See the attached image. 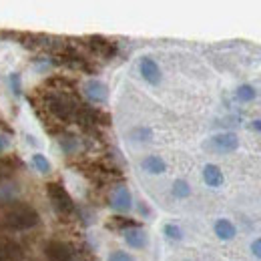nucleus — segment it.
I'll list each match as a JSON object with an SVG mask.
<instances>
[{"label":"nucleus","mask_w":261,"mask_h":261,"mask_svg":"<svg viewBox=\"0 0 261 261\" xmlns=\"http://www.w3.org/2000/svg\"><path fill=\"white\" fill-rule=\"evenodd\" d=\"M61 147L65 149L66 153H72V149L76 147V141H74V139H70V137H66V139H61Z\"/></svg>","instance_id":"aec40b11"},{"label":"nucleus","mask_w":261,"mask_h":261,"mask_svg":"<svg viewBox=\"0 0 261 261\" xmlns=\"http://www.w3.org/2000/svg\"><path fill=\"white\" fill-rule=\"evenodd\" d=\"M130 205H133V197H130V191L125 187V185H121V187H117L115 189V193L111 197V207L113 209H117V211H129Z\"/></svg>","instance_id":"423d86ee"},{"label":"nucleus","mask_w":261,"mask_h":261,"mask_svg":"<svg viewBox=\"0 0 261 261\" xmlns=\"http://www.w3.org/2000/svg\"><path fill=\"white\" fill-rule=\"evenodd\" d=\"M8 87H10V91H12L14 97H20L22 85H20V74H18V72H10V74H8Z\"/></svg>","instance_id":"dca6fc26"},{"label":"nucleus","mask_w":261,"mask_h":261,"mask_svg":"<svg viewBox=\"0 0 261 261\" xmlns=\"http://www.w3.org/2000/svg\"><path fill=\"white\" fill-rule=\"evenodd\" d=\"M139 70H141L143 79H145L149 85H159V83H161V68H159V65H157L153 59H149V57L141 59Z\"/></svg>","instance_id":"39448f33"},{"label":"nucleus","mask_w":261,"mask_h":261,"mask_svg":"<svg viewBox=\"0 0 261 261\" xmlns=\"http://www.w3.org/2000/svg\"><path fill=\"white\" fill-rule=\"evenodd\" d=\"M151 129H147V127H137V129L130 133V137L135 139V141H149L151 139Z\"/></svg>","instance_id":"a211bd4d"},{"label":"nucleus","mask_w":261,"mask_h":261,"mask_svg":"<svg viewBox=\"0 0 261 261\" xmlns=\"http://www.w3.org/2000/svg\"><path fill=\"white\" fill-rule=\"evenodd\" d=\"M44 253L50 261H72V249L63 241H48L44 247Z\"/></svg>","instance_id":"20e7f679"},{"label":"nucleus","mask_w":261,"mask_h":261,"mask_svg":"<svg viewBox=\"0 0 261 261\" xmlns=\"http://www.w3.org/2000/svg\"><path fill=\"white\" fill-rule=\"evenodd\" d=\"M8 147V139L4 135H0V153H4V149Z\"/></svg>","instance_id":"4be33fe9"},{"label":"nucleus","mask_w":261,"mask_h":261,"mask_svg":"<svg viewBox=\"0 0 261 261\" xmlns=\"http://www.w3.org/2000/svg\"><path fill=\"white\" fill-rule=\"evenodd\" d=\"M33 167L38 171V173H42V175L50 173V161H48L42 153H34L33 155Z\"/></svg>","instance_id":"ddd939ff"},{"label":"nucleus","mask_w":261,"mask_h":261,"mask_svg":"<svg viewBox=\"0 0 261 261\" xmlns=\"http://www.w3.org/2000/svg\"><path fill=\"white\" fill-rule=\"evenodd\" d=\"M251 251H253L255 257H259L261 259V237H257V239L251 243Z\"/></svg>","instance_id":"412c9836"},{"label":"nucleus","mask_w":261,"mask_h":261,"mask_svg":"<svg viewBox=\"0 0 261 261\" xmlns=\"http://www.w3.org/2000/svg\"><path fill=\"white\" fill-rule=\"evenodd\" d=\"M109 261H135V257L127 251H113L109 255Z\"/></svg>","instance_id":"6ab92c4d"},{"label":"nucleus","mask_w":261,"mask_h":261,"mask_svg":"<svg viewBox=\"0 0 261 261\" xmlns=\"http://www.w3.org/2000/svg\"><path fill=\"white\" fill-rule=\"evenodd\" d=\"M85 95L89 97V100H93V102H105L107 97H109V91H107V85L105 83L93 79V81H89L85 85Z\"/></svg>","instance_id":"0eeeda50"},{"label":"nucleus","mask_w":261,"mask_h":261,"mask_svg":"<svg viewBox=\"0 0 261 261\" xmlns=\"http://www.w3.org/2000/svg\"><path fill=\"white\" fill-rule=\"evenodd\" d=\"M125 241H127V245L133 247V249H143L147 245L149 237H147V233L141 227H133L129 231H125Z\"/></svg>","instance_id":"6e6552de"},{"label":"nucleus","mask_w":261,"mask_h":261,"mask_svg":"<svg viewBox=\"0 0 261 261\" xmlns=\"http://www.w3.org/2000/svg\"><path fill=\"white\" fill-rule=\"evenodd\" d=\"M38 223V213L27 203H8L0 209V225L14 231H24Z\"/></svg>","instance_id":"f257e3e1"},{"label":"nucleus","mask_w":261,"mask_h":261,"mask_svg":"<svg viewBox=\"0 0 261 261\" xmlns=\"http://www.w3.org/2000/svg\"><path fill=\"white\" fill-rule=\"evenodd\" d=\"M163 233L169 237V239H173V241H179L181 237H183V233H181V229L177 227V225H173V223H167L163 229Z\"/></svg>","instance_id":"f3484780"},{"label":"nucleus","mask_w":261,"mask_h":261,"mask_svg":"<svg viewBox=\"0 0 261 261\" xmlns=\"http://www.w3.org/2000/svg\"><path fill=\"white\" fill-rule=\"evenodd\" d=\"M203 181L209 187H221L223 185V173L217 165H205L203 167Z\"/></svg>","instance_id":"1a4fd4ad"},{"label":"nucleus","mask_w":261,"mask_h":261,"mask_svg":"<svg viewBox=\"0 0 261 261\" xmlns=\"http://www.w3.org/2000/svg\"><path fill=\"white\" fill-rule=\"evenodd\" d=\"M46 193H48V199H50L53 207H55L59 213H63V215L72 213L74 203H72L68 191H66L61 183H48V185H46Z\"/></svg>","instance_id":"f03ea898"},{"label":"nucleus","mask_w":261,"mask_h":261,"mask_svg":"<svg viewBox=\"0 0 261 261\" xmlns=\"http://www.w3.org/2000/svg\"><path fill=\"white\" fill-rule=\"evenodd\" d=\"M91 46H93V50H97V53L105 55V57H111V55L115 53V46H113L109 40L98 38V36H93V38H91Z\"/></svg>","instance_id":"f8f14e48"},{"label":"nucleus","mask_w":261,"mask_h":261,"mask_svg":"<svg viewBox=\"0 0 261 261\" xmlns=\"http://www.w3.org/2000/svg\"><path fill=\"white\" fill-rule=\"evenodd\" d=\"M205 147L213 153H233L239 147V139L235 133H221V135L211 137Z\"/></svg>","instance_id":"7ed1b4c3"},{"label":"nucleus","mask_w":261,"mask_h":261,"mask_svg":"<svg viewBox=\"0 0 261 261\" xmlns=\"http://www.w3.org/2000/svg\"><path fill=\"white\" fill-rule=\"evenodd\" d=\"M213 229H215V235L219 239H223V241H229V239L235 237V225L229 219H217V223H215Z\"/></svg>","instance_id":"9b49d317"},{"label":"nucleus","mask_w":261,"mask_h":261,"mask_svg":"<svg viewBox=\"0 0 261 261\" xmlns=\"http://www.w3.org/2000/svg\"><path fill=\"white\" fill-rule=\"evenodd\" d=\"M189 193H191V187H189V183L185 179H177L173 183V195L177 199H185V197H189Z\"/></svg>","instance_id":"4468645a"},{"label":"nucleus","mask_w":261,"mask_h":261,"mask_svg":"<svg viewBox=\"0 0 261 261\" xmlns=\"http://www.w3.org/2000/svg\"><path fill=\"white\" fill-rule=\"evenodd\" d=\"M235 97H237V100H241V102H249V100L255 98V89H253L251 85H241V87L237 89Z\"/></svg>","instance_id":"2eb2a0df"},{"label":"nucleus","mask_w":261,"mask_h":261,"mask_svg":"<svg viewBox=\"0 0 261 261\" xmlns=\"http://www.w3.org/2000/svg\"><path fill=\"white\" fill-rule=\"evenodd\" d=\"M253 129L261 133V121H253Z\"/></svg>","instance_id":"5701e85b"},{"label":"nucleus","mask_w":261,"mask_h":261,"mask_svg":"<svg viewBox=\"0 0 261 261\" xmlns=\"http://www.w3.org/2000/svg\"><path fill=\"white\" fill-rule=\"evenodd\" d=\"M141 167H143L147 173H151V175H161V173L167 171V163H165L159 155H149V157H145V159L141 161Z\"/></svg>","instance_id":"9d476101"},{"label":"nucleus","mask_w":261,"mask_h":261,"mask_svg":"<svg viewBox=\"0 0 261 261\" xmlns=\"http://www.w3.org/2000/svg\"><path fill=\"white\" fill-rule=\"evenodd\" d=\"M185 261H189V259H185Z\"/></svg>","instance_id":"b1692460"}]
</instances>
